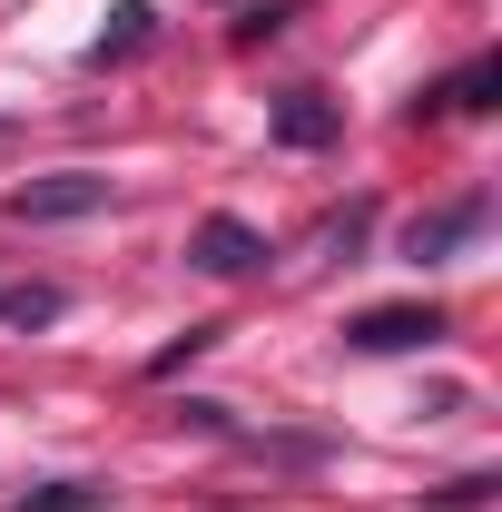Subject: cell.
<instances>
[{
	"label": "cell",
	"mask_w": 502,
	"mask_h": 512,
	"mask_svg": "<svg viewBox=\"0 0 502 512\" xmlns=\"http://www.w3.org/2000/svg\"><path fill=\"white\" fill-rule=\"evenodd\" d=\"M20 227H60V217H99L109 207V178L99 168H50V178H20V188L0 197Z\"/></svg>",
	"instance_id": "6da1fadb"
},
{
	"label": "cell",
	"mask_w": 502,
	"mask_h": 512,
	"mask_svg": "<svg viewBox=\"0 0 502 512\" xmlns=\"http://www.w3.org/2000/svg\"><path fill=\"white\" fill-rule=\"evenodd\" d=\"M483 217H493L483 197H453V207H434V217H414V227H404V256H414V266H443L453 247H473V237H483Z\"/></svg>",
	"instance_id": "7a4b0ae2"
},
{
	"label": "cell",
	"mask_w": 502,
	"mask_h": 512,
	"mask_svg": "<svg viewBox=\"0 0 502 512\" xmlns=\"http://www.w3.org/2000/svg\"><path fill=\"white\" fill-rule=\"evenodd\" d=\"M443 335V306H375V316L345 325V345H365V355H404V345H434Z\"/></svg>",
	"instance_id": "3957f363"
},
{
	"label": "cell",
	"mask_w": 502,
	"mask_h": 512,
	"mask_svg": "<svg viewBox=\"0 0 502 512\" xmlns=\"http://www.w3.org/2000/svg\"><path fill=\"white\" fill-rule=\"evenodd\" d=\"M188 256L207 266V276H256V266H266V237H256L247 217H207V227L188 237Z\"/></svg>",
	"instance_id": "277c9868"
},
{
	"label": "cell",
	"mask_w": 502,
	"mask_h": 512,
	"mask_svg": "<svg viewBox=\"0 0 502 512\" xmlns=\"http://www.w3.org/2000/svg\"><path fill=\"white\" fill-rule=\"evenodd\" d=\"M276 138H286V148H335V138H345V109H335L325 89H286V99H276Z\"/></svg>",
	"instance_id": "5b68a950"
},
{
	"label": "cell",
	"mask_w": 502,
	"mask_h": 512,
	"mask_svg": "<svg viewBox=\"0 0 502 512\" xmlns=\"http://www.w3.org/2000/svg\"><path fill=\"white\" fill-rule=\"evenodd\" d=\"M148 40H158V10H148V0H119V10H109V30H99L79 60H89V69H119V60H138Z\"/></svg>",
	"instance_id": "8992f818"
},
{
	"label": "cell",
	"mask_w": 502,
	"mask_h": 512,
	"mask_svg": "<svg viewBox=\"0 0 502 512\" xmlns=\"http://www.w3.org/2000/svg\"><path fill=\"white\" fill-rule=\"evenodd\" d=\"M493 89H502V60H473L463 79L424 89V109H414V119H443V109H493Z\"/></svg>",
	"instance_id": "52a82bcc"
},
{
	"label": "cell",
	"mask_w": 502,
	"mask_h": 512,
	"mask_svg": "<svg viewBox=\"0 0 502 512\" xmlns=\"http://www.w3.org/2000/svg\"><path fill=\"white\" fill-rule=\"evenodd\" d=\"M69 296L60 286H0V335H30V325H60Z\"/></svg>",
	"instance_id": "ba28073f"
},
{
	"label": "cell",
	"mask_w": 502,
	"mask_h": 512,
	"mask_svg": "<svg viewBox=\"0 0 502 512\" xmlns=\"http://www.w3.org/2000/svg\"><path fill=\"white\" fill-rule=\"evenodd\" d=\"M99 503V483H40V493H20V512H89Z\"/></svg>",
	"instance_id": "9c48e42d"
},
{
	"label": "cell",
	"mask_w": 502,
	"mask_h": 512,
	"mask_svg": "<svg viewBox=\"0 0 502 512\" xmlns=\"http://www.w3.org/2000/svg\"><path fill=\"white\" fill-rule=\"evenodd\" d=\"M434 503H443V512H483V503H493V473H463V483H443Z\"/></svg>",
	"instance_id": "30bf717a"
},
{
	"label": "cell",
	"mask_w": 502,
	"mask_h": 512,
	"mask_svg": "<svg viewBox=\"0 0 502 512\" xmlns=\"http://www.w3.org/2000/svg\"><path fill=\"white\" fill-rule=\"evenodd\" d=\"M207 345H217V325H188V345H168V355H158L148 375H178V365H188V355H207Z\"/></svg>",
	"instance_id": "8fae6325"
}]
</instances>
